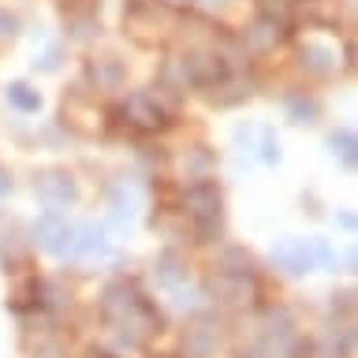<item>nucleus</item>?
<instances>
[{
	"mask_svg": "<svg viewBox=\"0 0 358 358\" xmlns=\"http://www.w3.org/2000/svg\"><path fill=\"white\" fill-rule=\"evenodd\" d=\"M8 105L19 108V112H38L41 108V94L27 83H11L8 86Z\"/></svg>",
	"mask_w": 358,
	"mask_h": 358,
	"instance_id": "423d86ee",
	"label": "nucleus"
},
{
	"mask_svg": "<svg viewBox=\"0 0 358 358\" xmlns=\"http://www.w3.org/2000/svg\"><path fill=\"white\" fill-rule=\"evenodd\" d=\"M34 194H38L41 206H49L56 213V209L71 206V201L78 198V187H75V179L64 176V172H45V176L34 179Z\"/></svg>",
	"mask_w": 358,
	"mask_h": 358,
	"instance_id": "7ed1b4c3",
	"label": "nucleus"
},
{
	"mask_svg": "<svg viewBox=\"0 0 358 358\" xmlns=\"http://www.w3.org/2000/svg\"><path fill=\"white\" fill-rule=\"evenodd\" d=\"M123 116H127L134 127H142V131L164 127V108L157 105V94H134V97H127Z\"/></svg>",
	"mask_w": 358,
	"mask_h": 358,
	"instance_id": "20e7f679",
	"label": "nucleus"
},
{
	"mask_svg": "<svg viewBox=\"0 0 358 358\" xmlns=\"http://www.w3.org/2000/svg\"><path fill=\"white\" fill-rule=\"evenodd\" d=\"M187 343H190V355L194 358H209L213 351H217V332H213L209 324H198V329H190Z\"/></svg>",
	"mask_w": 358,
	"mask_h": 358,
	"instance_id": "0eeeda50",
	"label": "nucleus"
},
{
	"mask_svg": "<svg viewBox=\"0 0 358 358\" xmlns=\"http://www.w3.org/2000/svg\"><path fill=\"white\" fill-rule=\"evenodd\" d=\"M329 243L324 239H284L273 250V262H280L287 273H310L317 265H329Z\"/></svg>",
	"mask_w": 358,
	"mask_h": 358,
	"instance_id": "f257e3e1",
	"label": "nucleus"
},
{
	"mask_svg": "<svg viewBox=\"0 0 358 358\" xmlns=\"http://www.w3.org/2000/svg\"><path fill=\"white\" fill-rule=\"evenodd\" d=\"M15 34H19V19L0 11V38H15Z\"/></svg>",
	"mask_w": 358,
	"mask_h": 358,
	"instance_id": "9d476101",
	"label": "nucleus"
},
{
	"mask_svg": "<svg viewBox=\"0 0 358 358\" xmlns=\"http://www.w3.org/2000/svg\"><path fill=\"white\" fill-rule=\"evenodd\" d=\"M329 145H332V153H340L343 164H355V134L351 131H336L329 138Z\"/></svg>",
	"mask_w": 358,
	"mask_h": 358,
	"instance_id": "1a4fd4ad",
	"label": "nucleus"
},
{
	"mask_svg": "<svg viewBox=\"0 0 358 358\" xmlns=\"http://www.w3.org/2000/svg\"><path fill=\"white\" fill-rule=\"evenodd\" d=\"M8 194H11V176L0 168V198H8Z\"/></svg>",
	"mask_w": 358,
	"mask_h": 358,
	"instance_id": "9b49d317",
	"label": "nucleus"
},
{
	"mask_svg": "<svg viewBox=\"0 0 358 358\" xmlns=\"http://www.w3.org/2000/svg\"><path fill=\"white\" fill-rule=\"evenodd\" d=\"M287 112L295 123H313V116H317V101L310 97H287Z\"/></svg>",
	"mask_w": 358,
	"mask_h": 358,
	"instance_id": "6e6552de",
	"label": "nucleus"
},
{
	"mask_svg": "<svg viewBox=\"0 0 358 358\" xmlns=\"http://www.w3.org/2000/svg\"><path fill=\"white\" fill-rule=\"evenodd\" d=\"M34 239H38L49 254H71L75 224H67V217H60V213H45V217L34 224Z\"/></svg>",
	"mask_w": 358,
	"mask_h": 358,
	"instance_id": "f03ea898",
	"label": "nucleus"
},
{
	"mask_svg": "<svg viewBox=\"0 0 358 358\" xmlns=\"http://www.w3.org/2000/svg\"><path fill=\"white\" fill-rule=\"evenodd\" d=\"M187 206H190L194 217L217 220L220 217V190H217V183H194L187 190Z\"/></svg>",
	"mask_w": 358,
	"mask_h": 358,
	"instance_id": "39448f33",
	"label": "nucleus"
}]
</instances>
